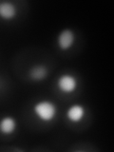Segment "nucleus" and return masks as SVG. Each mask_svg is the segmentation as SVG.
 Here are the masks:
<instances>
[{"label": "nucleus", "instance_id": "nucleus-1", "mask_svg": "<svg viewBox=\"0 0 114 152\" xmlns=\"http://www.w3.org/2000/svg\"><path fill=\"white\" fill-rule=\"evenodd\" d=\"M33 113L40 121L50 123L57 115V107L50 100H41L33 106Z\"/></svg>", "mask_w": 114, "mask_h": 152}, {"label": "nucleus", "instance_id": "nucleus-2", "mask_svg": "<svg viewBox=\"0 0 114 152\" xmlns=\"http://www.w3.org/2000/svg\"><path fill=\"white\" fill-rule=\"evenodd\" d=\"M57 88L62 93L69 94L74 92L78 87V80L77 78L69 73L61 74L57 79Z\"/></svg>", "mask_w": 114, "mask_h": 152}, {"label": "nucleus", "instance_id": "nucleus-3", "mask_svg": "<svg viewBox=\"0 0 114 152\" xmlns=\"http://www.w3.org/2000/svg\"><path fill=\"white\" fill-rule=\"evenodd\" d=\"M75 34L70 28H65L59 32L57 36V46L61 50H68L73 46Z\"/></svg>", "mask_w": 114, "mask_h": 152}, {"label": "nucleus", "instance_id": "nucleus-4", "mask_svg": "<svg viewBox=\"0 0 114 152\" xmlns=\"http://www.w3.org/2000/svg\"><path fill=\"white\" fill-rule=\"evenodd\" d=\"M86 115V108L80 104H74L66 109V119L71 123H79Z\"/></svg>", "mask_w": 114, "mask_h": 152}, {"label": "nucleus", "instance_id": "nucleus-5", "mask_svg": "<svg viewBox=\"0 0 114 152\" xmlns=\"http://www.w3.org/2000/svg\"><path fill=\"white\" fill-rule=\"evenodd\" d=\"M17 15V8L12 2L3 1L0 3V16L5 20H12Z\"/></svg>", "mask_w": 114, "mask_h": 152}, {"label": "nucleus", "instance_id": "nucleus-6", "mask_svg": "<svg viewBox=\"0 0 114 152\" xmlns=\"http://www.w3.org/2000/svg\"><path fill=\"white\" fill-rule=\"evenodd\" d=\"M17 123L16 120L12 116H5L0 122V130L3 134L10 135L16 129Z\"/></svg>", "mask_w": 114, "mask_h": 152}, {"label": "nucleus", "instance_id": "nucleus-7", "mask_svg": "<svg viewBox=\"0 0 114 152\" xmlns=\"http://www.w3.org/2000/svg\"><path fill=\"white\" fill-rule=\"evenodd\" d=\"M49 74V69L44 65H36L33 66L30 69V78L33 81H42L48 77Z\"/></svg>", "mask_w": 114, "mask_h": 152}]
</instances>
